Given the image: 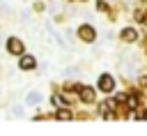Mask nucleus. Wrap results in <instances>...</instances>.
Wrapping results in <instances>:
<instances>
[{
	"label": "nucleus",
	"mask_w": 147,
	"mask_h": 136,
	"mask_svg": "<svg viewBox=\"0 0 147 136\" xmlns=\"http://www.w3.org/2000/svg\"><path fill=\"white\" fill-rule=\"evenodd\" d=\"M99 85H101V90H103V92H110V90L115 88V81H113V76L103 74V76H101V83H99Z\"/></svg>",
	"instance_id": "1"
},
{
	"label": "nucleus",
	"mask_w": 147,
	"mask_h": 136,
	"mask_svg": "<svg viewBox=\"0 0 147 136\" xmlns=\"http://www.w3.org/2000/svg\"><path fill=\"white\" fill-rule=\"evenodd\" d=\"M94 35H96V32H94L90 25H83V28H80V37H83L85 41H92V39H94Z\"/></svg>",
	"instance_id": "2"
},
{
	"label": "nucleus",
	"mask_w": 147,
	"mask_h": 136,
	"mask_svg": "<svg viewBox=\"0 0 147 136\" xmlns=\"http://www.w3.org/2000/svg\"><path fill=\"white\" fill-rule=\"evenodd\" d=\"M9 51H11L14 55H18V53L23 51V44H21L18 39H14V37H11V39H9Z\"/></svg>",
	"instance_id": "3"
},
{
	"label": "nucleus",
	"mask_w": 147,
	"mask_h": 136,
	"mask_svg": "<svg viewBox=\"0 0 147 136\" xmlns=\"http://www.w3.org/2000/svg\"><path fill=\"white\" fill-rule=\"evenodd\" d=\"M18 65H21V69H32V67H34V58H32V55H23Z\"/></svg>",
	"instance_id": "4"
},
{
	"label": "nucleus",
	"mask_w": 147,
	"mask_h": 136,
	"mask_svg": "<svg viewBox=\"0 0 147 136\" xmlns=\"http://www.w3.org/2000/svg\"><path fill=\"white\" fill-rule=\"evenodd\" d=\"M122 39H126V41H133V39H136V30H131V28H126V30L122 32Z\"/></svg>",
	"instance_id": "5"
},
{
	"label": "nucleus",
	"mask_w": 147,
	"mask_h": 136,
	"mask_svg": "<svg viewBox=\"0 0 147 136\" xmlns=\"http://www.w3.org/2000/svg\"><path fill=\"white\" fill-rule=\"evenodd\" d=\"M83 99H85V101L94 99V90H90V88H83Z\"/></svg>",
	"instance_id": "6"
},
{
	"label": "nucleus",
	"mask_w": 147,
	"mask_h": 136,
	"mask_svg": "<svg viewBox=\"0 0 147 136\" xmlns=\"http://www.w3.org/2000/svg\"><path fill=\"white\" fill-rule=\"evenodd\" d=\"M57 118H60V120H69V118H71V113H69L67 108H62V111H57Z\"/></svg>",
	"instance_id": "7"
},
{
	"label": "nucleus",
	"mask_w": 147,
	"mask_h": 136,
	"mask_svg": "<svg viewBox=\"0 0 147 136\" xmlns=\"http://www.w3.org/2000/svg\"><path fill=\"white\" fill-rule=\"evenodd\" d=\"M34 101H39V95H30L28 97V104H34Z\"/></svg>",
	"instance_id": "8"
},
{
	"label": "nucleus",
	"mask_w": 147,
	"mask_h": 136,
	"mask_svg": "<svg viewBox=\"0 0 147 136\" xmlns=\"http://www.w3.org/2000/svg\"><path fill=\"white\" fill-rule=\"evenodd\" d=\"M136 104H138V101H136V97H129V99H126V106H131V108H133Z\"/></svg>",
	"instance_id": "9"
}]
</instances>
